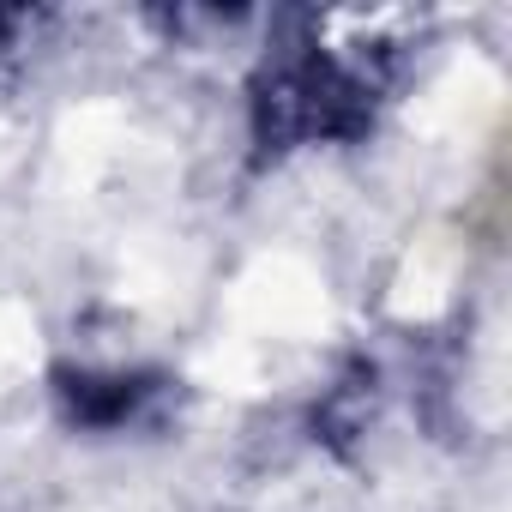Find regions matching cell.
<instances>
[{
    "label": "cell",
    "instance_id": "3",
    "mask_svg": "<svg viewBox=\"0 0 512 512\" xmlns=\"http://www.w3.org/2000/svg\"><path fill=\"white\" fill-rule=\"evenodd\" d=\"M13 25H19V13H0V49H7V37H13Z\"/></svg>",
    "mask_w": 512,
    "mask_h": 512
},
{
    "label": "cell",
    "instance_id": "2",
    "mask_svg": "<svg viewBox=\"0 0 512 512\" xmlns=\"http://www.w3.org/2000/svg\"><path fill=\"white\" fill-rule=\"evenodd\" d=\"M163 374H61V404H67V422L79 428H97V434H121V428H139L157 404H163Z\"/></svg>",
    "mask_w": 512,
    "mask_h": 512
},
{
    "label": "cell",
    "instance_id": "1",
    "mask_svg": "<svg viewBox=\"0 0 512 512\" xmlns=\"http://www.w3.org/2000/svg\"><path fill=\"white\" fill-rule=\"evenodd\" d=\"M386 73L368 55L296 43L272 55L253 79V151L260 157H290L308 145H350L374 127Z\"/></svg>",
    "mask_w": 512,
    "mask_h": 512
}]
</instances>
